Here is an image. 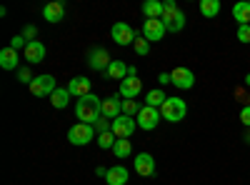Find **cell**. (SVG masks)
I'll list each match as a JSON object with an SVG mask.
<instances>
[{
	"label": "cell",
	"instance_id": "38",
	"mask_svg": "<svg viewBox=\"0 0 250 185\" xmlns=\"http://www.w3.org/2000/svg\"><path fill=\"white\" fill-rule=\"evenodd\" d=\"M158 80H160V85H168V83H173V80H170V73H160V75H158Z\"/></svg>",
	"mask_w": 250,
	"mask_h": 185
},
{
	"label": "cell",
	"instance_id": "33",
	"mask_svg": "<svg viewBox=\"0 0 250 185\" xmlns=\"http://www.w3.org/2000/svg\"><path fill=\"white\" fill-rule=\"evenodd\" d=\"M238 40L240 43H250V25H238Z\"/></svg>",
	"mask_w": 250,
	"mask_h": 185
},
{
	"label": "cell",
	"instance_id": "21",
	"mask_svg": "<svg viewBox=\"0 0 250 185\" xmlns=\"http://www.w3.org/2000/svg\"><path fill=\"white\" fill-rule=\"evenodd\" d=\"M105 75L110 80H120V83H123V80L128 78V65L120 63V60H113V63L108 65V70H105Z\"/></svg>",
	"mask_w": 250,
	"mask_h": 185
},
{
	"label": "cell",
	"instance_id": "23",
	"mask_svg": "<svg viewBox=\"0 0 250 185\" xmlns=\"http://www.w3.org/2000/svg\"><path fill=\"white\" fill-rule=\"evenodd\" d=\"M165 100H168V95H165V93L158 88V90H150L148 95H145V105H150V108H158V110H160V105H163Z\"/></svg>",
	"mask_w": 250,
	"mask_h": 185
},
{
	"label": "cell",
	"instance_id": "28",
	"mask_svg": "<svg viewBox=\"0 0 250 185\" xmlns=\"http://www.w3.org/2000/svg\"><path fill=\"white\" fill-rule=\"evenodd\" d=\"M115 135H113V130H108V133H103V135H98V145L103 148V150H113V145H115Z\"/></svg>",
	"mask_w": 250,
	"mask_h": 185
},
{
	"label": "cell",
	"instance_id": "10",
	"mask_svg": "<svg viewBox=\"0 0 250 185\" xmlns=\"http://www.w3.org/2000/svg\"><path fill=\"white\" fill-rule=\"evenodd\" d=\"M100 115H103V118H108V120H115V118H120V115H123V100H120V95L103 98Z\"/></svg>",
	"mask_w": 250,
	"mask_h": 185
},
{
	"label": "cell",
	"instance_id": "18",
	"mask_svg": "<svg viewBox=\"0 0 250 185\" xmlns=\"http://www.w3.org/2000/svg\"><path fill=\"white\" fill-rule=\"evenodd\" d=\"M18 63H20V58H18V50L15 48L8 45V48L0 50V68H3V70H15Z\"/></svg>",
	"mask_w": 250,
	"mask_h": 185
},
{
	"label": "cell",
	"instance_id": "13",
	"mask_svg": "<svg viewBox=\"0 0 250 185\" xmlns=\"http://www.w3.org/2000/svg\"><path fill=\"white\" fill-rule=\"evenodd\" d=\"M168 33L163 25V20H145L143 23V38L148 40V43H158V40H163V35Z\"/></svg>",
	"mask_w": 250,
	"mask_h": 185
},
{
	"label": "cell",
	"instance_id": "35",
	"mask_svg": "<svg viewBox=\"0 0 250 185\" xmlns=\"http://www.w3.org/2000/svg\"><path fill=\"white\" fill-rule=\"evenodd\" d=\"M235 98L243 103V108H245V105H250V95H248V90H245V88H235Z\"/></svg>",
	"mask_w": 250,
	"mask_h": 185
},
{
	"label": "cell",
	"instance_id": "9",
	"mask_svg": "<svg viewBox=\"0 0 250 185\" xmlns=\"http://www.w3.org/2000/svg\"><path fill=\"white\" fill-rule=\"evenodd\" d=\"M110 35H113V40L118 45H133L135 43V30L128 25V23H115L113 25V30H110Z\"/></svg>",
	"mask_w": 250,
	"mask_h": 185
},
{
	"label": "cell",
	"instance_id": "34",
	"mask_svg": "<svg viewBox=\"0 0 250 185\" xmlns=\"http://www.w3.org/2000/svg\"><path fill=\"white\" fill-rule=\"evenodd\" d=\"M25 45H28V40H25L23 35H15V38L10 40V48H15V50H25Z\"/></svg>",
	"mask_w": 250,
	"mask_h": 185
},
{
	"label": "cell",
	"instance_id": "20",
	"mask_svg": "<svg viewBox=\"0 0 250 185\" xmlns=\"http://www.w3.org/2000/svg\"><path fill=\"white\" fill-rule=\"evenodd\" d=\"M143 15L148 20H160L163 18V3L160 0H145L143 3Z\"/></svg>",
	"mask_w": 250,
	"mask_h": 185
},
{
	"label": "cell",
	"instance_id": "16",
	"mask_svg": "<svg viewBox=\"0 0 250 185\" xmlns=\"http://www.w3.org/2000/svg\"><path fill=\"white\" fill-rule=\"evenodd\" d=\"M43 18L48 20V23H62V18H65V5L58 3V0H53V3H48L43 8Z\"/></svg>",
	"mask_w": 250,
	"mask_h": 185
},
{
	"label": "cell",
	"instance_id": "17",
	"mask_svg": "<svg viewBox=\"0 0 250 185\" xmlns=\"http://www.w3.org/2000/svg\"><path fill=\"white\" fill-rule=\"evenodd\" d=\"M128 178H130L128 168H123V165H113V168H108L105 183H108V185H125V183H128Z\"/></svg>",
	"mask_w": 250,
	"mask_h": 185
},
{
	"label": "cell",
	"instance_id": "30",
	"mask_svg": "<svg viewBox=\"0 0 250 185\" xmlns=\"http://www.w3.org/2000/svg\"><path fill=\"white\" fill-rule=\"evenodd\" d=\"M133 48H135V53H138V55H143V58H145V55L150 53V43H148V40H145L143 35H140V38H135Z\"/></svg>",
	"mask_w": 250,
	"mask_h": 185
},
{
	"label": "cell",
	"instance_id": "41",
	"mask_svg": "<svg viewBox=\"0 0 250 185\" xmlns=\"http://www.w3.org/2000/svg\"><path fill=\"white\" fill-rule=\"evenodd\" d=\"M245 143H248V145H250V128H248V133H245Z\"/></svg>",
	"mask_w": 250,
	"mask_h": 185
},
{
	"label": "cell",
	"instance_id": "6",
	"mask_svg": "<svg viewBox=\"0 0 250 185\" xmlns=\"http://www.w3.org/2000/svg\"><path fill=\"white\" fill-rule=\"evenodd\" d=\"M138 128L140 130H155V125L163 120V115H160V110L158 108H150V105H143V110L138 113Z\"/></svg>",
	"mask_w": 250,
	"mask_h": 185
},
{
	"label": "cell",
	"instance_id": "27",
	"mask_svg": "<svg viewBox=\"0 0 250 185\" xmlns=\"http://www.w3.org/2000/svg\"><path fill=\"white\" fill-rule=\"evenodd\" d=\"M143 110V105L138 100H123V115H128V118H138V113Z\"/></svg>",
	"mask_w": 250,
	"mask_h": 185
},
{
	"label": "cell",
	"instance_id": "12",
	"mask_svg": "<svg viewBox=\"0 0 250 185\" xmlns=\"http://www.w3.org/2000/svg\"><path fill=\"white\" fill-rule=\"evenodd\" d=\"M140 90H143V80L138 75H128L120 83V98H125V100H135L140 95Z\"/></svg>",
	"mask_w": 250,
	"mask_h": 185
},
{
	"label": "cell",
	"instance_id": "31",
	"mask_svg": "<svg viewBox=\"0 0 250 185\" xmlns=\"http://www.w3.org/2000/svg\"><path fill=\"white\" fill-rule=\"evenodd\" d=\"M93 128H95L98 135H103V133H108V130L113 128V120H108V118H103V115H100V118L95 120V125H93Z\"/></svg>",
	"mask_w": 250,
	"mask_h": 185
},
{
	"label": "cell",
	"instance_id": "39",
	"mask_svg": "<svg viewBox=\"0 0 250 185\" xmlns=\"http://www.w3.org/2000/svg\"><path fill=\"white\" fill-rule=\"evenodd\" d=\"M95 175L105 178V175H108V168H105V165H98V168H95Z\"/></svg>",
	"mask_w": 250,
	"mask_h": 185
},
{
	"label": "cell",
	"instance_id": "7",
	"mask_svg": "<svg viewBox=\"0 0 250 185\" xmlns=\"http://www.w3.org/2000/svg\"><path fill=\"white\" fill-rule=\"evenodd\" d=\"M113 63V58H110V53L105 50V48H93L90 53H88V65L93 68V70H103L105 73L108 70V65Z\"/></svg>",
	"mask_w": 250,
	"mask_h": 185
},
{
	"label": "cell",
	"instance_id": "36",
	"mask_svg": "<svg viewBox=\"0 0 250 185\" xmlns=\"http://www.w3.org/2000/svg\"><path fill=\"white\" fill-rule=\"evenodd\" d=\"M23 38L28 40V43H33V40L38 38V28H35V25H25V30H23Z\"/></svg>",
	"mask_w": 250,
	"mask_h": 185
},
{
	"label": "cell",
	"instance_id": "26",
	"mask_svg": "<svg viewBox=\"0 0 250 185\" xmlns=\"http://www.w3.org/2000/svg\"><path fill=\"white\" fill-rule=\"evenodd\" d=\"M200 13L205 18H215L220 13V3L218 0H200Z\"/></svg>",
	"mask_w": 250,
	"mask_h": 185
},
{
	"label": "cell",
	"instance_id": "11",
	"mask_svg": "<svg viewBox=\"0 0 250 185\" xmlns=\"http://www.w3.org/2000/svg\"><path fill=\"white\" fill-rule=\"evenodd\" d=\"M68 90H70V95H75L78 100L80 98H85V95H90L93 93V80L90 78H85V75H78V78H73L70 83L65 85Z\"/></svg>",
	"mask_w": 250,
	"mask_h": 185
},
{
	"label": "cell",
	"instance_id": "24",
	"mask_svg": "<svg viewBox=\"0 0 250 185\" xmlns=\"http://www.w3.org/2000/svg\"><path fill=\"white\" fill-rule=\"evenodd\" d=\"M180 13H183V10L173 3V0H168V3H163V18H160V20H163V23H170V20H175Z\"/></svg>",
	"mask_w": 250,
	"mask_h": 185
},
{
	"label": "cell",
	"instance_id": "37",
	"mask_svg": "<svg viewBox=\"0 0 250 185\" xmlns=\"http://www.w3.org/2000/svg\"><path fill=\"white\" fill-rule=\"evenodd\" d=\"M240 123L245 128H250V105H245L243 110H240Z\"/></svg>",
	"mask_w": 250,
	"mask_h": 185
},
{
	"label": "cell",
	"instance_id": "25",
	"mask_svg": "<svg viewBox=\"0 0 250 185\" xmlns=\"http://www.w3.org/2000/svg\"><path fill=\"white\" fill-rule=\"evenodd\" d=\"M113 153H115V158H120V160L130 158V153H133V145H130V140H115V145H113Z\"/></svg>",
	"mask_w": 250,
	"mask_h": 185
},
{
	"label": "cell",
	"instance_id": "3",
	"mask_svg": "<svg viewBox=\"0 0 250 185\" xmlns=\"http://www.w3.org/2000/svg\"><path fill=\"white\" fill-rule=\"evenodd\" d=\"M95 138V128L88 125V123H75V125L68 130V140L73 145H88V143Z\"/></svg>",
	"mask_w": 250,
	"mask_h": 185
},
{
	"label": "cell",
	"instance_id": "2",
	"mask_svg": "<svg viewBox=\"0 0 250 185\" xmlns=\"http://www.w3.org/2000/svg\"><path fill=\"white\" fill-rule=\"evenodd\" d=\"M188 113V105H185V100L183 98H168L160 105V115L163 120H168V123H180Z\"/></svg>",
	"mask_w": 250,
	"mask_h": 185
},
{
	"label": "cell",
	"instance_id": "15",
	"mask_svg": "<svg viewBox=\"0 0 250 185\" xmlns=\"http://www.w3.org/2000/svg\"><path fill=\"white\" fill-rule=\"evenodd\" d=\"M23 58H25V63H30V65L43 63V60H45V45L40 43V40H33V43H28V45H25Z\"/></svg>",
	"mask_w": 250,
	"mask_h": 185
},
{
	"label": "cell",
	"instance_id": "22",
	"mask_svg": "<svg viewBox=\"0 0 250 185\" xmlns=\"http://www.w3.org/2000/svg\"><path fill=\"white\" fill-rule=\"evenodd\" d=\"M50 103H53L55 110L68 108V103H70V90H68V88H58V90L50 95Z\"/></svg>",
	"mask_w": 250,
	"mask_h": 185
},
{
	"label": "cell",
	"instance_id": "1",
	"mask_svg": "<svg viewBox=\"0 0 250 185\" xmlns=\"http://www.w3.org/2000/svg\"><path fill=\"white\" fill-rule=\"evenodd\" d=\"M100 105H103V100L98 95H85V98H80L75 103V115L80 123H88V125H95V120L100 118Z\"/></svg>",
	"mask_w": 250,
	"mask_h": 185
},
{
	"label": "cell",
	"instance_id": "32",
	"mask_svg": "<svg viewBox=\"0 0 250 185\" xmlns=\"http://www.w3.org/2000/svg\"><path fill=\"white\" fill-rule=\"evenodd\" d=\"M18 80H20V83H25V85H30L35 78H33L30 68H18Z\"/></svg>",
	"mask_w": 250,
	"mask_h": 185
},
{
	"label": "cell",
	"instance_id": "40",
	"mask_svg": "<svg viewBox=\"0 0 250 185\" xmlns=\"http://www.w3.org/2000/svg\"><path fill=\"white\" fill-rule=\"evenodd\" d=\"M245 88H250V73L245 75Z\"/></svg>",
	"mask_w": 250,
	"mask_h": 185
},
{
	"label": "cell",
	"instance_id": "8",
	"mask_svg": "<svg viewBox=\"0 0 250 185\" xmlns=\"http://www.w3.org/2000/svg\"><path fill=\"white\" fill-rule=\"evenodd\" d=\"M170 80H173V85L180 88V90H190L195 85V73L190 68H175L170 70Z\"/></svg>",
	"mask_w": 250,
	"mask_h": 185
},
{
	"label": "cell",
	"instance_id": "4",
	"mask_svg": "<svg viewBox=\"0 0 250 185\" xmlns=\"http://www.w3.org/2000/svg\"><path fill=\"white\" fill-rule=\"evenodd\" d=\"M28 88H30V93H33L35 98H45V95H53V93L58 90L55 78H53V75H48V73H45V75H38Z\"/></svg>",
	"mask_w": 250,
	"mask_h": 185
},
{
	"label": "cell",
	"instance_id": "19",
	"mask_svg": "<svg viewBox=\"0 0 250 185\" xmlns=\"http://www.w3.org/2000/svg\"><path fill=\"white\" fill-rule=\"evenodd\" d=\"M233 18L240 25H250V0H240L233 5Z\"/></svg>",
	"mask_w": 250,
	"mask_h": 185
},
{
	"label": "cell",
	"instance_id": "29",
	"mask_svg": "<svg viewBox=\"0 0 250 185\" xmlns=\"http://www.w3.org/2000/svg\"><path fill=\"white\" fill-rule=\"evenodd\" d=\"M165 25V30H168V33H180L183 28H185V15L180 13L175 20H170V23H163Z\"/></svg>",
	"mask_w": 250,
	"mask_h": 185
},
{
	"label": "cell",
	"instance_id": "5",
	"mask_svg": "<svg viewBox=\"0 0 250 185\" xmlns=\"http://www.w3.org/2000/svg\"><path fill=\"white\" fill-rule=\"evenodd\" d=\"M135 128H138V120L135 118H128V115H120V118H115L113 120V135L118 138V140H128L133 133H135Z\"/></svg>",
	"mask_w": 250,
	"mask_h": 185
},
{
	"label": "cell",
	"instance_id": "14",
	"mask_svg": "<svg viewBox=\"0 0 250 185\" xmlns=\"http://www.w3.org/2000/svg\"><path fill=\"white\" fill-rule=\"evenodd\" d=\"M135 173L143 178H153L155 175V158L150 153H138L135 155Z\"/></svg>",
	"mask_w": 250,
	"mask_h": 185
}]
</instances>
